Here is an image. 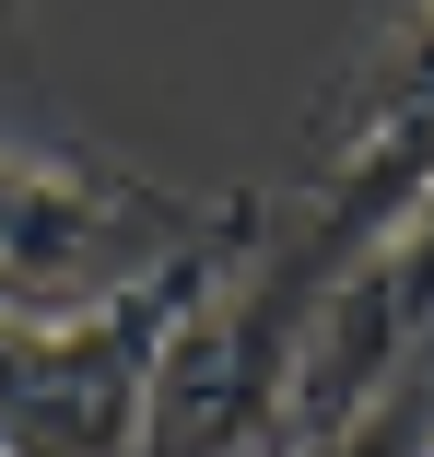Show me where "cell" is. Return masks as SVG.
Instances as JSON below:
<instances>
[{"mask_svg": "<svg viewBox=\"0 0 434 457\" xmlns=\"http://www.w3.org/2000/svg\"><path fill=\"white\" fill-rule=\"evenodd\" d=\"M258 235V200H177L129 164L0 141V317H71Z\"/></svg>", "mask_w": 434, "mask_h": 457, "instance_id": "1", "label": "cell"}, {"mask_svg": "<svg viewBox=\"0 0 434 457\" xmlns=\"http://www.w3.org/2000/svg\"><path fill=\"white\" fill-rule=\"evenodd\" d=\"M223 258H188L164 282L71 305V317H0V457H141L164 352Z\"/></svg>", "mask_w": 434, "mask_h": 457, "instance_id": "2", "label": "cell"}]
</instances>
